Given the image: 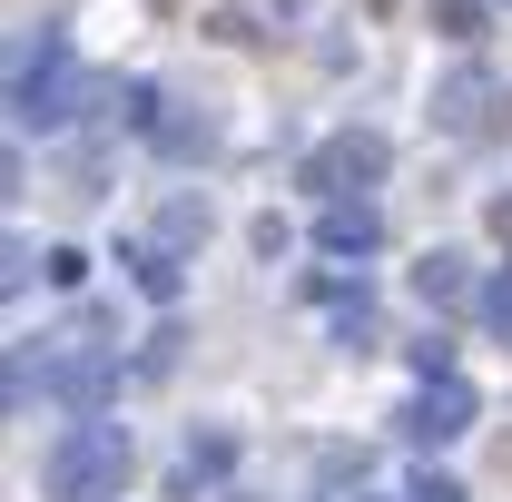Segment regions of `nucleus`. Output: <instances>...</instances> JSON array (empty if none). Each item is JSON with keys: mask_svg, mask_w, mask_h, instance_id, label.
I'll list each match as a JSON object with an SVG mask.
<instances>
[{"mask_svg": "<svg viewBox=\"0 0 512 502\" xmlns=\"http://www.w3.org/2000/svg\"><path fill=\"white\" fill-rule=\"evenodd\" d=\"M266 20H286V0H276V10H266V0H237V10H217V40L247 50V40H266Z\"/></svg>", "mask_w": 512, "mask_h": 502, "instance_id": "nucleus-10", "label": "nucleus"}, {"mask_svg": "<svg viewBox=\"0 0 512 502\" xmlns=\"http://www.w3.org/2000/svg\"><path fill=\"white\" fill-rule=\"evenodd\" d=\"M463 424H473V384H453V375H434L424 394H414V414H404L414 443H453Z\"/></svg>", "mask_w": 512, "mask_h": 502, "instance_id": "nucleus-5", "label": "nucleus"}, {"mask_svg": "<svg viewBox=\"0 0 512 502\" xmlns=\"http://www.w3.org/2000/svg\"><path fill=\"white\" fill-rule=\"evenodd\" d=\"M148 138H158V158H168V168H197V158L217 148V119H207V109H188V99H158Z\"/></svg>", "mask_w": 512, "mask_h": 502, "instance_id": "nucleus-6", "label": "nucleus"}, {"mask_svg": "<svg viewBox=\"0 0 512 502\" xmlns=\"http://www.w3.org/2000/svg\"><path fill=\"white\" fill-rule=\"evenodd\" d=\"M40 483H50V502H109L128 483V434L119 424H79L69 443H50Z\"/></svg>", "mask_w": 512, "mask_h": 502, "instance_id": "nucleus-2", "label": "nucleus"}, {"mask_svg": "<svg viewBox=\"0 0 512 502\" xmlns=\"http://www.w3.org/2000/svg\"><path fill=\"white\" fill-rule=\"evenodd\" d=\"M316 237H325V247H335V256H365V247H375V237H384V217H375V207H365V197H325Z\"/></svg>", "mask_w": 512, "mask_h": 502, "instance_id": "nucleus-7", "label": "nucleus"}, {"mask_svg": "<svg viewBox=\"0 0 512 502\" xmlns=\"http://www.w3.org/2000/svg\"><path fill=\"white\" fill-rule=\"evenodd\" d=\"M473 306H483V325H493V335H503V345H512V276H493V286H483Z\"/></svg>", "mask_w": 512, "mask_h": 502, "instance_id": "nucleus-13", "label": "nucleus"}, {"mask_svg": "<svg viewBox=\"0 0 512 502\" xmlns=\"http://www.w3.org/2000/svg\"><path fill=\"white\" fill-rule=\"evenodd\" d=\"M384 178V138L375 128H335L316 158H306V188H325V197H365Z\"/></svg>", "mask_w": 512, "mask_h": 502, "instance_id": "nucleus-4", "label": "nucleus"}, {"mask_svg": "<svg viewBox=\"0 0 512 502\" xmlns=\"http://www.w3.org/2000/svg\"><path fill=\"white\" fill-rule=\"evenodd\" d=\"M79 99H99V79H79L69 30H30V40L10 50V119L20 128H60Z\"/></svg>", "mask_w": 512, "mask_h": 502, "instance_id": "nucleus-1", "label": "nucleus"}, {"mask_svg": "<svg viewBox=\"0 0 512 502\" xmlns=\"http://www.w3.org/2000/svg\"><path fill=\"white\" fill-rule=\"evenodd\" d=\"M414 286H424V306H463V296H473V276H463V256H453V247L424 256V266H414Z\"/></svg>", "mask_w": 512, "mask_h": 502, "instance_id": "nucleus-8", "label": "nucleus"}, {"mask_svg": "<svg viewBox=\"0 0 512 502\" xmlns=\"http://www.w3.org/2000/svg\"><path fill=\"white\" fill-rule=\"evenodd\" d=\"M148 10H188V0H148Z\"/></svg>", "mask_w": 512, "mask_h": 502, "instance_id": "nucleus-14", "label": "nucleus"}, {"mask_svg": "<svg viewBox=\"0 0 512 502\" xmlns=\"http://www.w3.org/2000/svg\"><path fill=\"white\" fill-rule=\"evenodd\" d=\"M483 30H493V10H483V0H434V40H453V50H473Z\"/></svg>", "mask_w": 512, "mask_h": 502, "instance_id": "nucleus-9", "label": "nucleus"}, {"mask_svg": "<svg viewBox=\"0 0 512 502\" xmlns=\"http://www.w3.org/2000/svg\"><path fill=\"white\" fill-rule=\"evenodd\" d=\"M128 276H138V296H178V266H168V247H128Z\"/></svg>", "mask_w": 512, "mask_h": 502, "instance_id": "nucleus-11", "label": "nucleus"}, {"mask_svg": "<svg viewBox=\"0 0 512 502\" xmlns=\"http://www.w3.org/2000/svg\"><path fill=\"white\" fill-rule=\"evenodd\" d=\"M207 237V197H168V247H197Z\"/></svg>", "mask_w": 512, "mask_h": 502, "instance_id": "nucleus-12", "label": "nucleus"}, {"mask_svg": "<svg viewBox=\"0 0 512 502\" xmlns=\"http://www.w3.org/2000/svg\"><path fill=\"white\" fill-rule=\"evenodd\" d=\"M434 119L453 128V138H503L512 128V79H493L483 60H463L434 79Z\"/></svg>", "mask_w": 512, "mask_h": 502, "instance_id": "nucleus-3", "label": "nucleus"}]
</instances>
